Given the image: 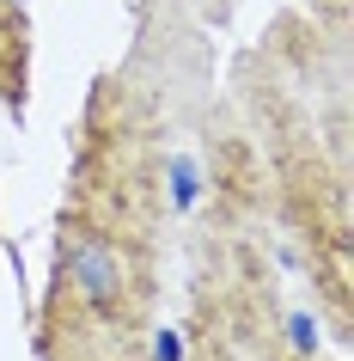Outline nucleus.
Returning a JSON list of instances; mask_svg holds the SVG:
<instances>
[{
	"instance_id": "20e7f679",
	"label": "nucleus",
	"mask_w": 354,
	"mask_h": 361,
	"mask_svg": "<svg viewBox=\"0 0 354 361\" xmlns=\"http://www.w3.org/2000/svg\"><path fill=\"white\" fill-rule=\"evenodd\" d=\"M293 343H299V349H317V324L305 319V312H299V319H293Z\"/></svg>"
},
{
	"instance_id": "f03ea898",
	"label": "nucleus",
	"mask_w": 354,
	"mask_h": 361,
	"mask_svg": "<svg viewBox=\"0 0 354 361\" xmlns=\"http://www.w3.org/2000/svg\"><path fill=\"white\" fill-rule=\"evenodd\" d=\"M196 196H202V166L177 153V159H171V202H177V209H196Z\"/></svg>"
},
{
	"instance_id": "f257e3e1",
	"label": "nucleus",
	"mask_w": 354,
	"mask_h": 361,
	"mask_svg": "<svg viewBox=\"0 0 354 361\" xmlns=\"http://www.w3.org/2000/svg\"><path fill=\"white\" fill-rule=\"evenodd\" d=\"M61 264H68L74 288L92 306H110L116 300V288H122V264H116V251L104 245V239H86V233H80L74 245H61Z\"/></svg>"
},
{
	"instance_id": "7ed1b4c3",
	"label": "nucleus",
	"mask_w": 354,
	"mask_h": 361,
	"mask_svg": "<svg viewBox=\"0 0 354 361\" xmlns=\"http://www.w3.org/2000/svg\"><path fill=\"white\" fill-rule=\"evenodd\" d=\"M153 361H184V337L177 331H153Z\"/></svg>"
}]
</instances>
